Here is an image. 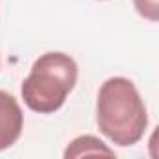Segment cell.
Listing matches in <instances>:
<instances>
[{
	"mask_svg": "<svg viewBox=\"0 0 159 159\" xmlns=\"http://www.w3.org/2000/svg\"><path fill=\"white\" fill-rule=\"evenodd\" d=\"M25 116L17 99L0 90V152L11 148L23 133Z\"/></svg>",
	"mask_w": 159,
	"mask_h": 159,
	"instance_id": "obj_3",
	"label": "cell"
},
{
	"mask_svg": "<svg viewBox=\"0 0 159 159\" xmlns=\"http://www.w3.org/2000/svg\"><path fill=\"white\" fill-rule=\"evenodd\" d=\"M133 4L140 17L152 23L159 21V0H133Z\"/></svg>",
	"mask_w": 159,
	"mask_h": 159,
	"instance_id": "obj_5",
	"label": "cell"
},
{
	"mask_svg": "<svg viewBox=\"0 0 159 159\" xmlns=\"http://www.w3.org/2000/svg\"><path fill=\"white\" fill-rule=\"evenodd\" d=\"M79 66L69 54L58 51L41 54L21 86L25 105L39 114L56 112L75 88Z\"/></svg>",
	"mask_w": 159,
	"mask_h": 159,
	"instance_id": "obj_2",
	"label": "cell"
},
{
	"mask_svg": "<svg viewBox=\"0 0 159 159\" xmlns=\"http://www.w3.org/2000/svg\"><path fill=\"white\" fill-rule=\"evenodd\" d=\"M83 155H109L114 157V150H111L103 140H99L94 135H83L69 142V146L64 152V157H83Z\"/></svg>",
	"mask_w": 159,
	"mask_h": 159,
	"instance_id": "obj_4",
	"label": "cell"
},
{
	"mask_svg": "<svg viewBox=\"0 0 159 159\" xmlns=\"http://www.w3.org/2000/svg\"><path fill=\"white\" fill-rule=\"evenodd\" d=\"M99 131L118 146L137 144L148 127V111L137 86L125 77H111L101 84L96 103Z\"/></svg>",
	"mask_w": 159,
	"mask_h": 159,
	"instance_id": "obj_1",
	"label": "cell"
}]
</instances>
